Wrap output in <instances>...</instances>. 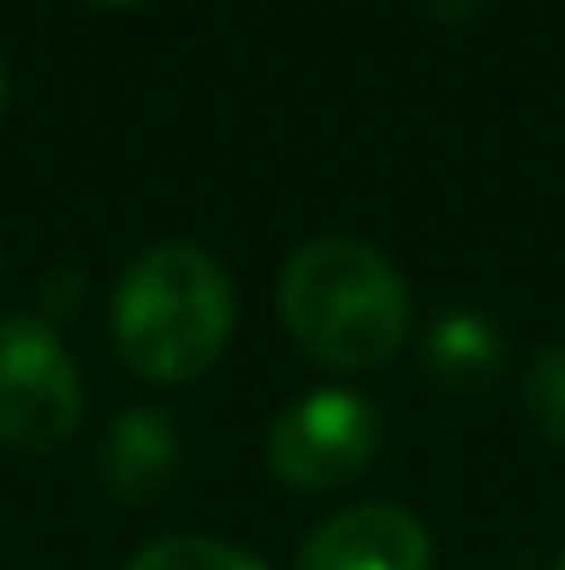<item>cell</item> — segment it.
I'll return each mask as SVG.
<instances>
[{
  "instance_id": "4",
  "label": "cell",
  "mask_w": 565,
  "mask_h": 570,
  "mask_svg": "<svg viewBox=\"0 0 565 570\" xmlns=\"http://www.w3.org/2000/svg\"><path fill=\"white\" fill-rule=\"evenodd\" d=\"M84 421V382L45 316H0V443L17 454L61 449Z\"/></svg>"
},
{
  "instance_id": "13",
  "label": "cell",
  "mask_w": 565,
  "mask_h": 570,
  "mask_svg": "<svg viewBox=\"0 0 565 570\" xmlns=\"http://www.w3.org/2000/svg\"><path fill=\"white\" fill-rule=\"evenodd\" d=\"M95 6H139V0H95Z\"/></svg>"
},
{
  "instance_id": "7",
  "label": "cell",
  "mask_w": 565,
  "mask_h": 570,
  "mask_svg": "<svg viewBox=\"0 0 565 570\" xmlns=\"http://www.w3.org/2000/svg\"><path fill=\"white\" fill-rule=\"evenodd\" d=\"M505 372V333L483 311H444L421 338V377L438 393L471 399L488 393Z\"/></svg>"
},
{
  "instance_id": "8",
  "label": "cell",
  "mask_w": 565,
  "mask_h": 570,
  "mask_svg": "<svg viewBox=\"0 0 565 570\" xmlns=\"http://www.w3.org/2000/svg\"><path fill=\"white\" fill-rule=\"evenodd\" d=\"M128 570H266L255 566L244 549L222 543V538H194V532H178V538H156L145 543Z\"/></svg>"
},
{
  "instance_id": "14",
  "label": "cell",
  "mask_w": 565,
  "mask_h": 570,
  "mask_svg": "<svg viewBox=\"0 0 565 570\" xmlns=\"http://www.w3.org/2000/svg\"><path fill=\"white\" fill-rule=\"evenodd\" d=\"M555 570H565V554H561V566H555Z\"/></svg>"
},
{
  "instance_id": "6",
  "label": "cell",
  "mask_w": 565,
  "mask_h": 570,
  "mask_svg": "<svg viewBox=\"0 0 565 570\" xmlns=\"http://www.w3.org/2000/svg\"><path fill=\"white\" fill-rule=\"evenodd\" d=\"M178 465H184V432L156 404L123 410L95 449V476L117 504H156L178 482Z\"/></svg>"
},
{
  "instance_id": "11",
  "label": "cell",
  "mask_w": 565,
  "mask_h": 570,
  "mask_svg": "<svg viewBox=\"0 0 565 570\" xmlns=\"http://www.w3.org/2000/svg\"><path fill=\"white\" fill-rule=\"evenodd\" d=\"M438 22H466V17H477L483 11V0H421Z\"/></svg>"
},
{
  "instance_id": "9",
  "label": "cell",
  "mask_w": 565,
  "mask_h": 570,
  "mask_svg": "<svg viewBox=\"0 0 565 570\" xmlns=\"http://www.w3.org/2000/svg\"><path fill=\"white\" fill-rule=\"evenodd\" d=\"M522 410L527 421L565 449V350H544L522 372Z\"/></svg>"
},
{
  "instance_id": "10",
  "label": "cell",
  "mask_w": 565,
  "mask_h": 570,
  "mask_svg": "<svg viewBox=\"0 0 565 570\" xmlns=\"http://www.w3.org/2000/svg\"><path fill=\"white\" fill-rule=\"evenodd\" d=\"M84 299V272H50L45 288H39V305H45V322L67 316L72 305Z\"/></svg>"
},
{
  "instance_id": "5",
  "label": "cell",
  "mask_w": 565,
  "mask_h": 570,
  "mask_svg": "<svg viewBox=\"0 0 565 570\" xmlns=\"http://www.w3.org/2000/svg\"><path fill=\"white\" fill-rule=\"evenodd\" d=\"M294 570H432V532L399 504H350L300 543Z\"/></svg>"
},
{
  "instance_id": "1",
  "label": "cell",
  "mask_w": 565,
  "mask_h": 570,
  "mask_svg": "<svg viewBox=\"0 0 565 570\" xmlns=\"http://www.w3.org/2000/svg\"><path fill=\"white\" fill-rule=\"evenodd\" d=\"M277 316L294 350L316 366L377 372L410 333V288L382 249L322 233L283 261Z\"/></svg>"
},
{
  "instance_id": "2",
  "label": "cell",
  "mask_w": 565,
  "mask_h": 570,
  "mask_svg": "<svg viewBox=\"0 0 565 570\" xmlns=\"http://www.w3.org/2000/svg\"><path fill=\"white\" fill-rule=\"evenodd\" d=\"M233 277L199 244H150L111 294V344L150 382L205 377L233 338Z\"/></svg>"
},
{
  "instance_id": "12",
  "label": "cell",
  "mask_w": 565,
  "mask_h": 570,
  "mask_svg": "<svg viewBox=\"0 0 565 570\" xmlns=\"http://www.w3.org/2000/svg\"><path fill=\"white\" fill-rule=\"evenodd\" d=\"M0 111H6V67H0Z\"/></svg>"
},
{
  "instance_id": "3",
  "label": "cell",
  "mask_w": 565,
  "mask_h": 570,
  "mask_svg": "<svg viewBox=\"0 0 565 570\" xmlns=\"http://www.w3.org/2000/svg\"><path fill=\"white\" fill-rule=\"evenodd\" d=\"M382 449V415L367 393L316 387L277 410L266 432V465L294 493H339L367 476Z\"/></svg>"
}]
</instances>
